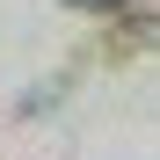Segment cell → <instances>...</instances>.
Instances as JSON below:
<instances>
[{
  "instance_id": "obj_1",
  "label": "cell",
  "mask_w": 160,
  "mask_h": 160,
  "mask_svg": "<svg viewBox=\"0 0 160 160\" xmlns=\"http://www.w3.org/2000/svg\"><path fill=\"white\" fill-rule=\"evenodd\" d=\"M66 8H80V15H124V8H146V0H66Z\"/></svg>"
}]
</instances>
